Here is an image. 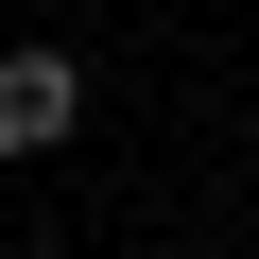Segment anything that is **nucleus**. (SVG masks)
I'll return each mask as SVG.
<instances>
[{"label": "nucleus", "mask_w": 259, "mask_h": 259, "mask_svg": "<svg viewBox=\"0 0 259 259\" xmlns=\"http://www.w3.org/2000/svg\"><path fill=\"white\" fill-rule=\"evenodd\" d=\"M69 121H87V69L69 52H0V156H52Z\"/></svg>", "instance_id": "obj_1"}]
</instances>
